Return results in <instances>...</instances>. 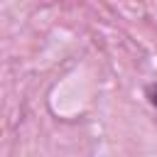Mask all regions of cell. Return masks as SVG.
<instances>
[{
	"mask_svg": "<svg viewBox=\"0 0 157 157\" xmlns=\"http://www.w3.org/2000/svg\"><path fill=\"white\" fill-rule=\"evenodd\" d=\"M152 103H155V105H157V93H155V98H152Z\"/></svg>",
	"mask_w": 157,
	"mask_h": 157,
	"instance_id": "cell-1",
	"label": "cell"
}]
</instances>
